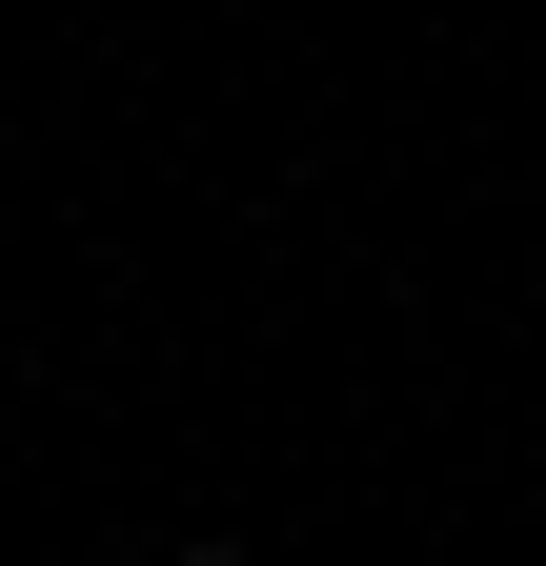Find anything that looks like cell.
Listing matches in <instances>:
<instances>
[{
    "label": "cell",
    "instance_id": "cell-1",
    "mask_svg": "<svg viewBox=\"0 0 546 566\" xmlns=\"http://www.w3.org/2000/svg\"><path fill=\"white\" fill-rule=\"evenodd\" d=\"M182 566H243V546H182Z\"/></svg>",
    "mask_w": 546,
    "mask_h": 566
}]
</instances>
